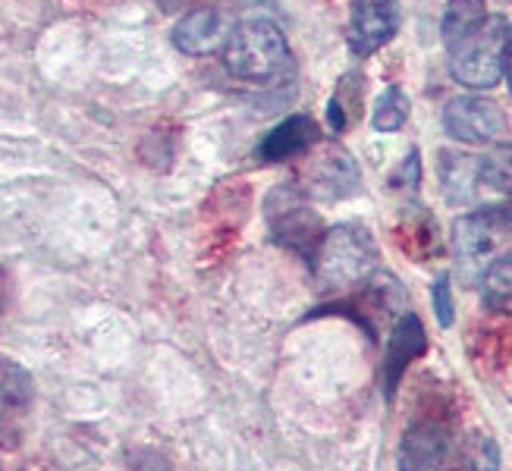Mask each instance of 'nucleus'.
Listing matches in <instances>:
<instances>
[{"mask_svg": "<svg viewBox=\"0 0 512 471\" xmlns=\"http://www.w3.org/2000/svg\"><path fill=\"white\" fill-rule=\"evenodd\" d=\"M224 63L239 82L274 85L293 73V51H289V41L277 22L252 16L230 32Z\"/></svg>", "mask_w": 512, "mask_h": 471, "instance_id": "1", "label": "nucleus"}, {"mask_svg": "<svg viewBox=\"0 0 512 471\" xmlns=\"http://www.w3.org/2000/svg\"><path fill=\"white\" fill-rule=\"evenodd\" d=\"M311 261H315V274L327 289H349L368 283L377 274L381 252H377L368 230L346 223V227H333L327 236H321Z\"/></svg>", "mask_w": 512, "mask_h": 471, "instance_id": "2", "label": "nucleus"}, {"mask_svg": "<svg viewBox=\"0 0 512 471\" xmlns=\"http://www.w3.org/2000/svg\"><path fill=\"white\" fill-rule=\"evenodd\" d=\"M450 51L453 79L465 88H494L506 70L509 54V26L503 16H487L475 32L456 41Z\"/></svg>", "mask_w": 512, "mask_h": 471, "instance_id": "3", "label": "nucleus"}, {"mask_svg": "<svg viewBox=\"0 0 512 471\" xmlns=\"http://www.w3.org/2000/svg\"><path fill=\"white\" fill-rule=\"evenodd\" d=\"M267 211V227H271V239L286 245L305 258H315L318 242H321V220L308 205V192L302 186H277L264 201Z\"/></svg>", "mask_w": 512, "mask_h": 471, "instance_id": "4", "label": "nucleus"}, {"mask_svg": "<svg viewBox=\"0 0 512 471\" xmlns=\"http://www.w3.org/2000/svg\"><path fill=\"white\" fill-rule=\"evenodd\" d=\"M459 450L447 424L418 421L399 440V471H456Z\"/></svg>", "mask_w": 512, "mask_h": 471, "instance_id": "5", "label": "nucleus"}, {"mask_svg": "<svg viewBox=\"0 0 512 471\" xmlns=\"http://www.w3.org/2000/svg\"><path fill=\"white\" fill-rule=\"evenodd\" d=\"M443 126H447V132L459 142L484 145L503 136L506 120H503V110L494 101L465 95L447 104V110H443Z\"/></svg>", "mask_w": 512, "mask_h": 471, "instance_id": "6", "label": "nucleus"}, {"mask_svg": "<svg viewBox=\"0 0 512 471\" xmlns=\"http://www.w3.org/2000/svg\"><path fill=\"white\" fill-rule=\"evenodd\" d=\"M399 29L396 0H352L349 16V48L359 57H371Z\"/></svg>", "mask_w": 512, "mask_h": 471, "instance_id": "7", "label": "nucleus"}, {"mask_svg": "<svg viewBox=\"0 0 512 471\" xmlns=\"http://www.w3.org/2000/svg\"><path fill=\"white\" fill-rule=\"evenodd\" d=\"M425 349H428V336H425L421 321L412 311L399 314V321L393 324V333H390L387 358H384V393H387V399L396 396L399 384H403V374L409 371V365L418 355H425Z\"/></svg>", "mask_w": 512, "mask_h": 471, "instance_id": "8", "label": "nucleus"}, {"mask_svg": "<svg viewBox=\"0 0 512 471\" xmlns=\"http://www.w3.org/2000/svg\"><path fill=\"white\" fill-rule=\"evenodd\" d=\"M318 142H321V126L315 120L305 117V114L289 117L264 136V142L258 145V161L280 164V161H289V157L305 154Z\"/></svg>", "mask_w": 512, "mask_h": 471, "instance_id": "9", "label": "nucleus"}, {"mask_svg": "<svg viewBox=\"0 0 512 471\" xmlns=\"http://www.w3.org/2000/svg\"><path fill=\"white\" fill-rule=\"evenodd\" d=\"M176 51L189 57H205L220 44V16L217 10H192L173 26Z\"/></svg>", "mask_w": 512, "mask_h": 471, "instance_id": "10", "label": "nucleus"}, {"mask_svg": "<svg viewBox=\"0 0 512 471\" xmlns=\"http://www.w3.org/2000/svg\"><path fill=\"white\" fill-rule=\"evenodd\" d=\"M311 192L324 198H343L359 183V170H355L352 157L346 151H327L318 164L308 167Z\"/></svg>", "mask_w": 512, "mask_h": 471, "instance_id": "11", "label": "nucleus"}, {"mask_svg": "<svg viewBox=\"0 0 512 471\" xmlns=\"http://www.w3.org/2000/svg\"><path fill=\"white\" fill-rule=\"evenodd\" d=\"M440 183L450 201H469L481 183V161L469 154L440 151Z\"/></svg>", "mask_w": 512, "mask_h": 471, "instance_id": "12", "label": "nucleus"}, {"mask_svg": "<svg viewBox=\"0 0 512 471\" xmlns=\"http://www.w3.org/2000/svg\"><path fill=\"white\" fill-rule=\"evenodd\" d=\"M362 73H346L337 82V92H333L327 104V120L333 132H346L355 120L362 117V98H365V85Z\"/></svg>", "mask_w": 512, "mask_h": 471, "instance_id": "13", "label": "nucleus"}, {"mask_svg": "<svg viewBox=\"0 0 512 471\" xmlns=\"http://www.w3.org/2000/svg\"><path fill=\"white\" fill-rule=\"evenodd\" d=\"M484 19H487L484 0H450L447 10H443V22H440L443 44L453 48L456 41H462L469 32H475Z\"/></svg>", "mask_w": 512, "mask_h": 471, "instance_id": "14", "label": "nucleus"}, {"mask_svg": "<svg viewBox=\"0 0 512 471\" xmlns=\"http://www.w3.org/2000/svg\"><path fill=\"white\" fill-rule=\"evenodd\" d=\"M481 299L497 314H512V255H503L484 267Z\"/></svg>", "mask_w": 512, "mask_h": 471, "instance_id": "15", "label": "nucleus"}, {"mask_svg": "<svg viewBox=\"0 0 512 471\" xmlns=\"http://www.w3.org/2000/svg\"><path fill=\"white\" fill-rule=\"evenodd\" d=\"M409 120V98L399 85H390L384 88V95L374 101V114H371V123L377 132H396Z\"/></svg>", "mask_w": 512, "mask_h": 471, "instance_id": "16", "label": "nucleus"}, {"mask_svg": "<svg viewBox=\"0 0 512 471\" xmlns=\"http://www.w3.org/2000/svg\"><path fill=\"white\" fill-rule=\"evenodd\" d=\"M481 186L512 195V145H500L481 161Z\"/></svg>", "mask_w": 512, "mask_h": 471, "instance_id": "17", "label": "nucleus"}, {"mask_svg": "<svg viewBox=\"0 0 512 471\" xmlns=\"http://www.w3.org/2000/svg\"><path fill=\"white\" fill-rule=\"evenodd\" d=\"M497 462H500L497 443L484 434H472L469 443H465V450L459 453V465L465 471H497Z\"/></svg>", "mask_w": 512, "mask_h": 471, "instance_id": "18", "label": "nucleus"}, {"mask_svg": "<svg viewBox=\"0 0 512 471\" xmlns=\"http://www.w3.org/2000/svg\"><path fill=\"white\" fill-rule=\"evenodd\" d=\"M481 223L487 230H491L494 239L500 236H512V205H497V208H484L478 211Z\"/></svg>", "mask_w": 512, "mask_h": 471, "instance_id": "19", "label": "nucleus"}, {"mask_svg": "<svg viewBox=\"0 0 512 471\" xmlns=\"http://www.w3.org/2000/svg\"><path fill=\"white\" fill-rule=\"evenodd\" d=\"M434 311H437V321L443 327L453 324V296H450V277L447 274L437 277V283H434Z\"/></svg>", "mask_w": 512, "mask_h": 471, "instance_id": "20", "label": "nucleus"}, {"mask_svg": "<svg viewBox=\"0 0 512 471\" xmlns=\"http://www.w3.org/2000/svg\"><path fill=\"white\" fill-rule=\"evenodd\" d=\"M418 179H421V157H418V151H409V157L403 161V167H399V170L390 176V186H396V189H415V186H418Z\"/></svg>", "mask_w": 512, "mask_h": 471, "instance_id": "21", "label": "nucleus"}, {"mask_svg": "<svg viewBox=\"0 0 512 471\" xmlns=\"http://www.w3.org/2000/svg\"><path fill=\"white\" fill-rule=\"evenodd\" d=\"M506 76H509V88H512V29H509V54H506Z\"/></svg>", "mask_w": 512, "mask_h": 471, "instance_id": "22", "label": "nucleus"}, {"mask_svg": "<svg viewBox=\"0 0 512 471\" xmlns=\"http://www.w3.org/2000/svg\"><path fill=\"white\" fill-rule=\"evenodd\" d=\"M10 399H13V393L0 387V418H4V409H7V402H10Z\"/></svg>", "mask_w": 512, "mask_h": 471, "instance_id": "23", "label": "nucleus"}, {"mask_svg": "<svg viewBox=\"0 0 512 471\" xmlns=\"http://www.w3.org/2000/svg\"><path fill=\"white\" fill-rule=\"evenodd\" d=\"M0 305H4V296H0Z\"/></svg>", "mask_w": 512, "mask_h": 471, "instance_id": "24", "label": "nucleus"}]
</instances>
